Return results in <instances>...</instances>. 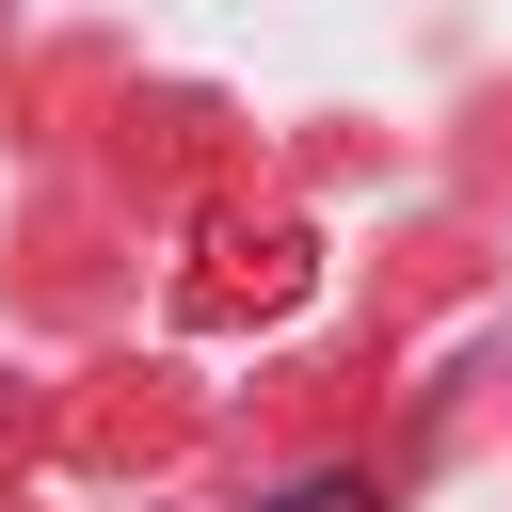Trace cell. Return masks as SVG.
Instances as JSON below:
<instances>
[]
</instances>
